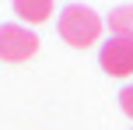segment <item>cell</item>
<instances>
[{
	"label": "cell",
	"instance_id": "5",
	"mask_svg": "<svg viewBox=\"0 0 133 130\" xmlns=\"http://www.w3.org/2000/svg\"><path fill=\"white\" fill-rule=\"evenodd\" d=\"M109 32H112L116 39H130L133 42V4L116 7V11L109 14Z\"/></svg>",
	"mask_w": 133,
	"mask_h": 130
},
{
	"label": "cell",
	"instance_id": "3",
	"mask_svg": "<svg viewBox=\"0 0 133 130\" xmlns=\"http://www.w3.org/2000/svg\"><path fill=\"white\" fill-rule=\"evenodd\" d=\"M98 63H102V70L112 74V77H130V74H133V42L112 35L109 42H102Z\"/></svg>",
	"mask_w": 133,
	"mask_h": 130
},
{
	"label": "cell",
	"instance_id": "2",
	"mask_svg": "<svg viewBox=\"0 0 133 130\" xmlns=\"http://www.w3.org/2000/svg\"><path fill=\"white\" fill-rule=\"evenodd\" d=\"M39 53V35L25 25H0V60L4 63H25Z\"/></svg>",
	"mask_w": 133,
	"mask_h": 130
},
{
	"label": "cell",
	"instance_id": "6",
	"mask_svg": "<svg viewBox=\"0 0 133 130\" xmlns=\"http://www.w3.org/2000/svg\"><path fill=\"white\" fill-rule=\"evenodd\" d=\"M119 106H123V113L133 120V84H126V88L119 91Z\"/></svg>",
	"mask_w": 133,
	"mask_h": 130
},
{
	"label": "cell",
	"instance_id": "1",
	"mask_svg": "<svg viewBox=\"0 0 133 130\" xmlns=\"http://www.w3.org/2000/svg\"><path fill=\"white\" fill-rule=\"evenodd\" d=\"M102 18L91 11V7H81V4H70L60 11V18H56V32H60V39L66 46L74 49H88L91 42H98L102 35Z\"/></svg>",
	"mask_w": 133,
	"mask_h": 130
},
{
	"label": "cell",
	"instance_id": "4",
	"mask_svg": "<svg viewBox=\"0 0 133 130\" xmlns=\"http://www.w3.org/2000/svg\"><path fill=\"white\" fill-rule=\"evenodd\" d=\"M14 14L28 25H42L53 14V0H14Z\"/></svg>",
	"mask_w": 133,
	"mask_h": 130
}]
</instances>
